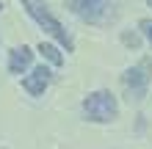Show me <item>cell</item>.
I'll list each match as a JSON object with an SVG mask.
<instances>
[{
    "mask_svg": "<svg viewBox=\"0 0 152 149\" xmlns=\"http://www.w3.org/2000/svg\"><path fill=\"white\" fill-rule=\"evenodd\" d=\"M75 8V14L86 22H100L105 8H108V0H69Z\"/></svg>",
    "mask_w": 152,
    "mask_h": 149,
    "instance_id": "obj_5",
    "label": "cell"
},
{
    "mask_svg": "<svg viewBox=\"0 0 152 149\" xmlns=\"http://www.w3.org/2000/svg\"><path fill=\"white\" fill-rule=\"evenodd\" d=\"M20 3H22L25 11H28V17L39 25L44 33H50L61 47H66V52L75 50V41H72V36H69V31L58 22V17L50 11V6L44 3V0H20Z\"/></svg>",
    "mask_w": 152,
    "mask_h": 149,
    "instance_id": "obj_1",
    "label": "cell"
},
{
    "mask_svg": "<svg viewBox=\"0 0 152 149\" xmlns=\"http://www.w3.org/2000/svg\"><path fill=\"white\" fill-rule=\"evenodd\" d=\"M83 116L88 121H94V124H108V121H113L116 116H119V102H116V97L111 91H91L88 97L83 100Z\"/></svg>",
    "mask_w": 152,
    "mask_h": 149,
    "instance_id": "obj_2",
    "label": "cell"
},
{
    "mask_svg": "<svg viewBox=\"0 0 152 149\" xmlns=\"http://www.w3.org/2000/svg\"><path fill=\"white\" fill-rule=\"evenodd\" d=\"M147 3H149V6H152V0H147Z\"/></svg>",
    "mask_w": 152,
    "mask_h": 149,
    "instance_id": "obj_11",
    "label": "cell"
},
{
    "mask_svg": "<svg viewBox=\"0 0 152 149\" xmlns=\"http://www.w3.org/2000/svg\"><path fill=\"white\" fill-rule=\"evenodd\" d=\"M124 41H127V44H133V47H138V39L130 36V33H124Z\"/></svg>",
    "mask_w": 152,
    "mask_h": 149,
    "instance_id": "obj_9",
    "label": "cell"
},
{
    "mask_svg": "<svg viewBox=\"0 0 152 149\" xmlns=\"http://www.w3.org/2000/svg\"><path fill=\"white\" fill-rule=\"evenodd\" d=\"M138 31L144 33V39H147L149 44H152V20H149V17H147V20H141V22H138Z\"/></svg>",
    "mask_w": 152,
    "mask_h": 149,
    "instance_id": "obj_8",
    "label": "cell"
},
{
    "mask_svg": "<svg viewBox=\"0 0 152 149\" xmlns=\"http://www.w3.org/2000/svg\"><path fill=\"white\" fill-rule=\"evenodd\" d=\"M39 52L50 61L53 66H61V64H64V55H61V50H58L56 44H47V41H42V44H39Z\"/></svg>",
    "mask_w": 152,
    "mask_h": 149,
    "instance_id": "obj_7",
    "label": "cell"
},
{
    "mask_svg": "<svg viewBox=\"0 0 152 149\" xmlns=\"http://www.w3.org/2000/svg\"><path fill=\"white\" fill-rule=\"evenodd\" d=\"M0 11H3V3H0Z\"/></svg>",
    "mask_w": 152,
    "mask_h": 149,
    "instance_id": "obj_10",
    "label": "cell"
},
{
    "mask_svg": "<svg viewBox=\"0 0 152 149\" xmlns=\"http://www.w3.org/2000/svg\"><path fill=\"white\" fill-rule=\"evenodd\" d=\"M33 64V52L31 47H14L11 52H8V72L11 75H25V69H31Z\"/></svg>",
    "mask_w": 152,
    "mask_h": 149,
    "instance_id": "obj_6",
    "label": "cell"
},
{
    "mask_svg": "<svg viewBox=\"0 0 152 149\" xmlns=\"http://www.w3.org/2000/svg\"><path fill=\"white\" fill-rule=\"evenodd\" d=\"M50 80H53V72L42 64V66H33L28 77H22V89L28 91L31 97H42L44 89L50 86Z\"/></svg>",
    "mask_w": 152,
    "mask_h": 149,
    "instance_id": "obj_4",
    "label": "cell"
},
{
    "mask_svg": "<svg viewBox=\"0 0 152 149\" xmlns=\"http://www.w3.org/2000/svg\"><path fill=\"white\" fill-rule=\"evenodd\" d=\"M149 77H152V61H141L138 66H130L127 72L122 75V86L127 91L130 100H144L147 97V89H149Z\"/></svg>",
    "mask_w": 152,
    "mask_h": 149,
    "instance_id": "obj_3",
    "label": "cell"
}]
</instances>
